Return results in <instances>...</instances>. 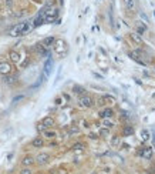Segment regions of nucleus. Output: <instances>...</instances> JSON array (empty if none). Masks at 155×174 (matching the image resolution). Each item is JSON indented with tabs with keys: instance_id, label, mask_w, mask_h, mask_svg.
Listing matches in <instances>:
<instances>
[{
	"instance_id": "1",
	"label": "nucleus",
	"mask_w": 155,
	"mask_h": 174,
	"mask_svg": "<svg viewBox=\"0 0 155 174\" xmlns=\"http://www.w3.org/2000/svg\"><path fill=\"white\" fill-rule=\"evenodd\" d=\"M32 26H30V22H23V23H17L16 26H13V29L10 30V36H14V37H19V36H23L26 34L27 32H30Z\"/></svg>"
},
{
	"instance_id": "2",
	"label": "nucleus",
	"mask_w": 155,
	"mask_h": 174,
	"mask_svg": "<svg viewBox=\"0 0 155 174\" xmlns=\"http://www.w3.org/2000/svg\"><path fill=\"white\" fill-rule=\"evenodd\" d=\"M78 103H80L81 107H85V109H90V107H93V104H94L93 98H91L90 96H85V94H83V96L80 97Z\"/></svg>"
},
{
	"instance_id": "3",
	"label": "nucleus",
	"mask_w": 155,
	"mask_h": 174,
	"mask_svg": "<svg viewBox=\"0 0 155 174\" xmlns=\"http://www.w3.org/2000/svg\"><path fill=\"white\" fill-rule=\"evenodd\" d=\"M44 14H46V9H43V10L40 11L39 14H37V17L34 19L33 27H39V26H41V24L44 23Z\"/></svg>"
},
{
	"instance_id": "4",
	"label": "nucleus",
	"mask_w": 155,
	"mask_h": 174,
	"mask_svg": "<svg viewBox=\"0 0 155 174\" xmlns=\"http://www.w3.org/2000/svg\"><path fill=\"white\" fill-rule=\"evenodd\" d=\"M11 73V66L9 63H0V74L7 76Z\"/></svg>"
},
{
	"instance_id": "5",
	"label": "nucleus",
	"mask_w": 155,
	"mask_h": 174,
	"mask_svg": "<svg viewBox=\"0 0 155 174\" xmlns=\"http://www.w3.org/2000/svg\"><path fill=\"white\" fill-rule=\"evenodd\" d=\"M48 160H50V156L47 153H40L39 156L36 157V161L39 164H46V163H48Z\"/></svg>"
},
{
	"instance_id": "6",
	"label": "nucleus",
	"mask_w": 155,
	"mask_h": 174,
	"mask_svg": "<svg viewBox=\"0 0 155 174\" xmlns=\"http://www.w3.org/2000/svg\"><path fill=\"white\" fill-rule=\"evenodd\" d=\"M130 57L132 59V60H135L137 63H140V64H145V61L141 59V54H140V51H130Z\"/></svg>"
},
{
	"instance_id": "7",
	"label": "nucleus",
	"mask_w": 155,
	"mask_h": 174,
	"mask_svg": "<svg viewBox=\"0 0 155 174\" xmlns=\"http://www.w3.org/2000/svg\"><path fill=\"white\" fill-rule=\"evenodd\" d=\"M113 116H114V110H113V109H108V107L104 109V110L100 113V117H101V119H110V117H113Z\"/></svg>"
},
{
	"instance_id": "8",
	"label": "nucleus",
	"mask_w": 155,
	"mask_h": 174,
	"mask_svg": "<svg viewBox=\"0 0 155 174\" xmlns=\"http://www.w3.org/2000/svg\"><path fill=\"white\" fill-rule=\"evenodd\" d=\"M140 156H142L144 158H151V157H152V148H150V147H144V148H141Z\"/></svg>"
},
{
	"instance_id": "9",
	"label": "nucleus",
	"mask_w": 155,
	"mask_h": 174,
	"mask_svg": "<svg viewBox=\"0 0 155 174\" xmlns=\"http://www.w3.org/2000/svg\"><path fill=\"white\" fill-rule=\"evenodd\" d=\"M41 124L44 126V129H50V127L54 126V119L53 117H44L43 121H41Z\"/></svg>"
},
{
	"instance_id": "10",
	"label": "nucleus",
	"mask_w": 155,
	"mask_h": 174,
	"mask_svg": "<svg viewBox=\"0 0 155 174\" xmlns=\"http://www.w3.org/2000/svg\"><path fill=\"white\" fill-rule=\"evenodd\" d=\"M61 49H63L64 51L67 50V49H66V43H64L63 40H57V42H56V51L61 54Z\"/></svg>"
},
{
	"instance_id": "11",
	"label": "nucleus",
	"mask_w": 155,
	"mask_h": 174,
	"mask_svg": "<svg viewBox=\"0 0 155 174\" xmlns=\"http://www.w3.org/2000/svg\"><path fill=\"white\" fill-rule=\"evenodd\" d=\"M34 158L33 157H30V156H27V157H24L23 160H21V163H23V166H26V167H30L32 164H34Z\"/></svg>"
},
{
	"instance_id": "12",
	"label": "nucleus",
	"mask_w": 155,
	"mask_h": 174,
	"mask_svg": "<svg viewBox=\"0 0 155 174\" xmlns=\"http://www.w3.org/2000/svg\"><path fill=\"white\" fill-rule=\"evenodd\" d=\"M9 56H10V60H11L13 63H17V61L20 60V54H19L17 51H14V50H11Z\"/></svg>"
},
{
	"instance_id": "13",
	"label": "nucleus",
	"mask_w": 155,
	"mask_h": 174,
	"mask_svg": "<svg viewBox=\"0 0 155 174\" xmlns=\"http://www.w3.org/2000/svg\"><path fill=\"white\" fill-rule=\"evenodd\" d=\"M131 39L135 42V43H138V44H141L142 43V36L141 34H138L137 32H134V33H131Z\"/></svg>"
},
{
	"instance_id": "14",
	"label": "nucleus",
	"mask_w": 155,
	"mask_h": 174,
	"mask_svg": "<svg viewBox=\"0 0 155 174\" xmlns=\"http://www.w3.org/2000/svg\"><path fill=\"white\" fill-rule=\"evenodd\" d=\"M124 4H125V7L128 10H135V7H137L134 0H124Z\"/></svg>"
},
{
	"instance_id": "15",
	"label": "nucleus",
	"mask_w": 155,
	"mask_h": 174,
	"mask_svg": "<svg viewBox=\"0 0 155 174\" xmlns=\"http://www.w3.org/2000/svg\"><path fill=\"white\" fill-rule=\"evenodd\" d=\"M54 42H56V39H54V37H46V39L43 40V43H41V44H43L44 47H47V49H48V47L54 43Z\"/></svg>"
},
{
	"instance_id": "16",
	"label": "nucleus",
	"mask_w": 155,
	"mask_h": 174,
	"mask_svg": "<svg viewBox=\"0 0 155 174\" xmlns=\"http://www.w3.org/2000/svg\"><path fill=\"white\" fill-rule=\"evenodd\" d=\"M101 98H103L104 104H113V103H115V98L113 96H103Z\"/></svg>"
},
{
	"instance_id": "17",
	"label": "nucleus",
	"mask_w": 155,
	"mask_h": 174,
	"mask_svg": "<svg viewBox=\"0 0 155 174\" xmlns=\"http://www.w3.org/2000/svg\"><path fill=\"white\" fill-rule=\"evenodd\" d=\"M122 134L127 137V136H131V134H134V129L131 127V126H125L124 127V130H122Z\"/></svg>"
},
{
	"instance_id": "18",
	"label": "nucleus",
	"mask_w": 155,
	"mask_h": 174,
	"mask_svg": "<svg viewBox=\"0 0 155 174\" xmlns=\"http://www.w3.org/2000/svg\"><path fill=\"white\" fill-rule=\"evenodd\" d=\"M73 91H74L76 94H80V96L85 94V90H84V87H81V86H74V87H73Z\"/></svg>"
},
{
	"instance_id": "19",
	"label": "nucleus",
	"mask_w": 155,
	"mask_h": 174,
	"mask_svg": "<svg viewBox=\"0 0 155 174\" xmlns=\"http://www.w3.org/2000/svg\"><path fill=\"white\" fill-rule=\"evenodd\" d=\"M34 147H43V144H44V141H43V138H40V137H37V138H34L33 140V143H32Z\"/></svg>"
},
{
	"instance_id": "20",
	"label": "nucleus",
	"mask_w": 155,
	"mask_h": 174,
	"mask_svg": "<svg viewBox=\"0 0 155 174\" xmlns=\"http://www.w3.org/2000/svg\"><path fill=\"white\" fill-rule=\"evenodd\" d=\"M44 136L47 137V138H54V137H57V133L53 130H46L44 131Z\"/></svg>"
},
{
	"instance_id": "21",
	"label": "nucleus",
	"mask_w": 155,
	"mask_h": 174,
	"mask_svg": "<svg viewBox=\"0 0 155 174\" xmlns=\"http://www.w3.org/2000/svg\"><path fill=\"white\" fill-rule=\"evenodd\" d=\"M84 147H85V146H84L83 143H76V144L73 146V150H74V151H81V150H84Z\"/></svg>"
},
{
	"instance_id": "22",
	"label": "nucleus",
	"mask_w": 155,
	"mask_h": 174,
	"mask_svg": "<svg viewBox=\"0 0 155 174\" xmlns=\"http://www.w3.org/2000/svg\"><path fill=\"white\" fill-rule=\"evenodd\" d=\"M50 67H51V60H48V61L46 63V66H44V74H46V76H48V73H50Z\"/></svg>"
},
{
	"instance_id": "23",
	"label": "nucleus",
	"mask_w": 155,
	"mask_h": 174,
	"mask_svg": "<svg viewBox=\"0 0 155 174\" xmlns=\"http://www.w3.org/2000/svg\"><path fill=\"white\" fill-rule=\"evenodd\" d=\"M148 136H150V134H148V131H147V130H142V131H141V138H142V141H147V140L150 138Z\"/></svg>"
},
{
	"instance_id": "24",
	"label": "nucleus",
	"mask_w": 155,
	"mask_h": 174,
	"mask_svg": "<svg viewBox=\"0 0 155 174\" xmlns=\"http://www.w3.org/2000/svg\"><path fill=\"white\" fill-rule=\"evenodd\" d=\"M113 126H114V124H113V123H111V121H108V120H107V119H105V120H104V127H107V129H111V127H113Z\"/></svg>"
},
{
	"instance_id": "25",
	"label": "nucleus",
	"mask_w": 155,
	"mask_h": 174,
	"mask_svg": "<svg viewBox=\"0 0 155 174\" xmlns=\"http://www.w3.org/2000/svg\"><path fill=\"white\" fill-rule=\"evenodd\" d=\"M111 143H113V146H117V144L119 143V137L114 136V137H113V140H111Z\"/></svg>"
},
{
	"instance_id": "26",
	"label": "nucleus",
	"mask_w": 155,
	"mask_h": 174,
	"mask_svg": "<svg viewBox=\"0 0 155 174\" xmlns=\"http://www.w3.org/2000/svg\"><path fill=\"white\" fill-rule=\"evenodd\" d=\"M100 134H101V136H108V129H107V127H105V129H101V130H100Z\"/></svg>"
},
{
	"instance_id": "27",
	"label": "nucleus",
	"mask_w": 155,
	"mask_h": 174,
	"mask_svg": "<svg viewBox=\"0 0 155 174\" xmlns=\"http://www.w3.org/2000/svg\"><path fill=\"white\" fill-rule=\"evenodd\" d=\"M20 174H32V170H30V169H23V170L20 171Z\"/></svg>"
},
{
	"instance_id": "28",
	"label": "nucleus",
	"mask_w": 155,
	"mask_h": 174,
	"mask_svg": "<svg viewBox=\"0 0 155 174\" xmlns=\"http://www.w3.org/2000/svg\"><path fill=\"white\" fill-rule=\"evenodd\" d=\"M140 16H141V19H144V22H145V23H148V17H147V16H145L142 11L140 13Z\"/></svg>"
},
{
	"instance_id": "29",
	"label": "nucleus",
	"mask_w": 155,
	"mask_h": 174,
	"mask_svg": "<svg viewBox=\"0 0 155 174\" xmlns=\"http://www.w3.org/2000/svg\"><path fill=\"white\" fill-rule=\"evenodd\" d=\"M70 133H78V127H71L70 129Z\"/></svg>"
},
{
	"instance_id": "30",
	"label": "nucleus",
	"mask_w": 155,
	"mask_h": 174,
	"mask_svg": "<svg viewBox=\"0 0 155 174\" xmlns=\"http://www.w3.org/2000/svg\"><path fill=\"white\" fill-rule=\"evenodd\" d=\"M6 3H7V6H11V0H7Z\"/></svg>"
},
{
	"instance_id": "31",
	"label": "nucleus",
	"mask_w": 155,
	"mask_h": 174,
	"mask_svg": "<svg viewBox=\"0 0 155 174\" xmlns=\"http://www.w3.org/2000/svg\"><path fill=\"white\" fill-rule=\"evenodd\" d=\"M154 146H155V133H154Z\"/></svg>"
}]
</instances>
